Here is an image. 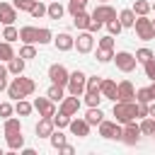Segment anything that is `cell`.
Returning <instances> with one entry per match:
<instances>
[{
  "mask_svg": "<svg viewBox=\"0 0 155 155\" xmlns=\"http://www.w3.org/2000/svg\"><path fill=\"white\" fill-rule=\"evenodd\" d=\"M7 90V78H0V92Z\"/></svg>",
  "mask_w": 155,
  "mask_h": 155,
  "instance_id": "816d5d0a",
  "label": "cell"
},
{
  "mask_svg": "<svg viewBox=\"0 0 155 155\" xmlns=\"http://www.w3.org/2000/svg\"><path fill=\"white\" fill-rule=\"evenodd\" d=\"M2 39H5V41H10V44L19 39V31L15 29V24H5V31H2Z\"/></svg>",
  "mask_w": 155,
  "mask_h": 155,
  "instance_id": "f1b7e54d",
  "label": "cell"
},
{
  "mask_svg": "<svg viewBox=\"0 0 155 155\" xmlns=\"http://www.w3.org/2000/svg\"><path fill=\"white\" fill-rule=\"evenodd\" d=\"M131 10H133L136 15H148V12H150V2H148V0H136Z\"/></svg>",
  "mask_w": 155,
  "mask_h": 155,
  "instance_id": "4dcf8cb0",
  "label": "cell"
},
{
  "mask_svg": "<svg viewBox=\"0 0 155 155\" xmlns=\"http://www.w3.org/2000/svg\"><path fill=\"white\" fill-rule=\"evenodd\" d=\"M82 2H87V0H82Z\"/></svg>",
  "mask_w": 155,
  "mask_h": 155,
  "instance_id": "91938a15",
  "label": "cell"
},
{
  "mask_svg": "<svg viewBox=\"0 0 155 155\" xmlns=\"http://www.w3.org/2000/svg\"><path fill=\"white\" fill-rule=\"evenodd\" d=\"M102 119H104V111H102L99 107H90V111L85 114V121H87L90 126H99Z\"/></svg>",
  "mask_w": 155,
  "mask_h": 155,
  "instance_id": "7402d4cb",
  "label": "cell"
},
{
  "mask_svg": "<svg viewBox=\"0 0 155 155\" xmlns=\"http://www.w3.org/2000/svg\"><path fill=\"white\" fill-rule=\"evenodd\" d=\"M119 140H124L126 145H136V143L140 140V126H136L133 121L124 124V128H121V138H119Z\"/></svg>",
  "mask_w": 155,
  "mask_h": 155,
  "instance_id": "9c48e42d",
  "label": "cell"
},
{
  "mask_svg": "<svg viewBox=\"0 0 155 155\" xmlns=\"http://www.w3.org/2000/svg\"><path fill=\"white\" fill-rule=\"evenodd\" d=\"M53 44H56V48L58 51H70V48H75V39L70 36V34H58L56 39H53Z\"/></svg>",
  "mask_w": 155,
  "mask_h": 155,
  "instance_id": "ffe728a7",
  "label": "cell"
},
{
  "mask_svg": "<svg viewBox=\"0 0 155 155\" xmlns=\"http://www.w3.org/2000/svg\"><path fill=\"white\" fill-rule=\"evenodd\" d=\"M99 27H102V22H99V19H92V17H90V24H87V31H90V34H94V31H99Z\"/></svg>",
  "mask_w": 155,
  "mask_h": 155,
  "instance_id": "7dc6e473",
  "label": "cell"
},
{
  "mask_svg": "<svg viewBox=\"0 0 155 155\" xmlns=\"http://www.w3.org/2000/svg\"><path fill=\"white\" fill-rule=\"evenodd\" d=\"M148 116H150V119H155V99H150V102H148Z\"/></svg>",
  "mask_w": 155,
  "mask_h": 155,
  "instance_id": "681fc988",
  "label": "cell"
},
{
  "mask_svg": "<svg viewBox=\"0 0 155 155\" xmlns=\"http://www.w3.org/2000/svg\"><path fill=\"white\" fill-rule=\"evenodd\" d=\"M140 133H145V136H153V133H155V119H150V116H148V119L140 124Z\"/></svg>",
  "mask_w": 155,
  "mask_h": 155,
  "instance_id": "d590c367",
  "label": "cell"
},
{
  "mask_svg": "<svg viewBox=\"0 0 155 155\" xmlns=\"http://www.w3.org/2000/svg\"><path fill=\"white\" fill-rule=\"evenodd\" d=\"M7 73L22 75V73H24V58H22V56H12V58L7 61Z\"/></svg>",
  "mask_w": 155,
  "mask_h": 155,
  "instance_id": "44dd1931",
  "label": "cell"
},
{
  "mask_svg": "<svg viewBox=\"0 0 155 155\" xmlns=\"http://www.w3.org/2000/svg\"><path fill=\"white\" fill-rule=\"evenodd\" d=\"M85 5H87V2H82V0H70V2H68V10H70V15H78V12L85 10Z\"/></svg>",
  "mask_w": 155,
  "mask_h": 155,
  "instance_id": "7bdbcfd3",
  "label": "cell"
},
{
  "mask_svg": "<svg viewBox=\"0 0 155 155\" xmlns=\"http://www.w3.org/2000/svg\"><path fill=\"white\" fill-rule=\"evenodd\" d=\"M12 56H15L12 44H10V41H0V61H10Z\"/></svg>",
  "mask_w": 155,
  "mask_h": 155,
  "instance_id": "f546056e",
  "label": "cell"
},
{
  "mask_svg": "<svg viewBox=\"0 0 155 155\" xmlns=\"http://www.w3.org/2000/svg\"><path fill=\"white\" fill-rule=\"evenodd\" d=\"M92 46H94V39H92V34H90L87 29H85L82 34H78V39H75V48H78V53H90Z\"/></svg>",
  "mask_w": 155,
  "mask_h": 155,
  "instance_id": "4fadbf2b",
  "label": "cell"
},
{
  "mask_svg": "<svg viewBox=\"0 0 155 155\" xmlns=\"http://www.w3.org/2000/svg\"><path fill=\"white\" fill-rule=\"evenodd\" d=\"M73 24L78 27V29H87V24H90V15L82 10V12H78V15H73Z\"/></svg>",
  "mask_w": 155,
  "mask_h": 155,
  "instance_id": "4316f807",
  "label": "cell"
},
{
  "mask_svg": "<svg viewBox=\"0 0 155 155\" xmlns=\"http://www.w3.org/2000/svg\"><path fill=\"white\" fill-rule=\"evenodd\" d=\"M51 119H53V126H58V128H65V126L70 124V116H68V114H63V111H58V116L53 114Z\"/></svg>",
  "mask_w": 155,
  "mask_h": 155,
  "instance_id": "d6a6232c",
  "label": "cell"
},
{
  "mask_svg": "<svg viewBox=\"0 0 155 155\" xmlns=\"http://www.w3.org/2000/svg\"><path fill=\"white\" fill-rule=\"evenodd\" d=\"M12 111H15V107H12L10 102H0V116H2V119H7Z\"/></svg>",
  "mask_w": 155,
  "mask_h": 155,
  "instance_id": "f6af8a7d",
  "label": "cell"
},
{
  "mask_svg": "<svg viewBox=\"0 0 155 155\" xmlns=\"http://www.w3.org/2000/svg\"><path fill=\"white\" fill-rule=\"evenodd\" d=\"M99 82H102L99 75H90V78L85 80V92H87V90H99Z\"/></svg>",
  "mask_w": 155,
  "mask_h": 155,
  "instance_id": "60d3db41",
  "label": "cell"
},
{
  "mask_svg": "<svg viewBox=\"0 0 155 155\" xmlns=\"http://www.w3.org/2000/svg\"><path fill=\"white\" fill-rule=\"evenodd\" d=\"M136 116H148V104L145 102H138L136 104Z\"/></svg>",
  "mask_w": 155,
  "mask_h": 155,
  "instance_id": "c3c4849f",
  "label": "cell"
},
{
  "mask_svg": "<svg viewBox=\"0 0 155 155\" xmlns=\"http://www.w3.org/2000/svg\"><path fill=\"white\" fill-rule=\"evenodd\" d=\"M0 78H7V68H5L2 63H0Z\"/></svg>",
  "mask_w": 155,
  "mask_h": 155,
  "instance_id": "f5cc1de1",
  "label": "cell"
},
{
  "mask_svg": "<svg viewBox=\"0 0 155 155\" xmlns=\"http://www.w3.org/2000/svg\"><path fill=\"white\" fill-rule=\"evenodd\" d=\"M78 109H80V99H78L75 94H70V97H63V99H61V111H63V114L73 116V114H78Z\"/></svg>",
  "mask_w": 155,
  "mask_h": 155,
  "instance_id": "2e32d148",
  "label": "cell"
},
{
  "mask_svg": "<svg viewBox=\"0 0 155 155\" xmlns=\"http://www.w3.org/2000/svg\"><path fill=\"white\" fill-rule=\"evenodd\" d=\"M63 12H65V10H63V5H61L58 0H53V2L46 7V15H48L51 19H61V17H63Z\"/></svg>",
  "mask_w": 155,
  "mask_h": 155,
  "instance_id": "cb8c5ba5",
  "label": "cell"
},
{
  "mask_svg": "<svg viewBox=\"0 0 155 155\" xmlns=\"http://www.w3.org/2000/svg\"><path fill=\"white\" fill-rule=\"evenodd\" d=\"M104 24H107V29H109V34H111V36H116V34L124 29V27H121V22H119V17L109 19V22H104Z\"/></svg>",
  "mask_w": 155,
  "mask_h": 155,
  "instance_id": "836d02e7",
  "label": "cell"
},
{
  "mask_svg": "<svg viewBox=\"0 0 155 155\" xmlns=\"http://www.w3.org/2000/svg\"><path fill=\"white\" fill-rule=\"evenodd\" d=\"M133 27H136L138 39H143V41L155 39V34H153V22H150L145 15H138V17H136V22H133Z\"/></svg>",
  "mask_w": 155,
  "mask_h": 155,
  "instance_id": "5b68a950",
  "label": "cell"
},
{
  "mask_svg": "<svg viewBox=\"0 0 155 155\" xmlns=\"http://www.w3.org/2000/svg\"><path fill=\"white\" fill-rule=\"evenodd\" d=\"M34 109H36L41 116H53V114H56L53 99H48V97H36V99H34Z\"/></svg>",
  "mask_w": 155,
  "mask_h": 155,
  "instance_id": "5bb4252c",
  "label": "cell"
},
{
  "mask_svg": "<svg viewBox=\"0 0 155 155\" xmlns=\"http://www.w3.org/2000/svg\"><path fill=\"white\" fill-rule=\"evenodd\" d=\"M99 92H102L104 99H116V82L109 80V78H102V82H99Z\"/></svg>",
  "mask_w": 155,
  "mask_h": 155,
  "instance_id": "d6986e66",
  "label": "cell"
},
{
  "mask_svg": "<svg viewBox=\"0 0 155 155\" xmlns=\"http://www.w3.org/2000/svg\"><path fill=\"white\" fill-rule=\"evenodd\" d=\"M114 116L119 124H128L136 119V104L133 102H116L114 104Z\"/></svg>",
  "mask_w": 155,
  "mask_h": 155,
  "instance_id": "277c9868",
  "label": "cell"
},
{
  "mask_svg": "<svg viewBox=\"0 0 155 155\" xmlns=\"http://www.w3.org/2000/svg\"><path fill=\"white\" fill-rule=\"evenodd\" d=\"M136 99V87L131 80H121L116 85V99L114 102H133Z\"/></svg>",
  "mask_w": 155,
  "mask_h": 155,
  "instance_id": "ba28073f",
  "label": "cell"
},
{
  "mask_svg": "<svg viewBox=\"0 0 155 155\" xmlns=\"http://www.w3.org/2000/svg\"><path fill=\"white\" fill-rule=\"evenodd\" d=\"M150 58H155V53H153L150 48H138V51H136V61H138V63H145V61H150Z\"/></svg>",
  "mask_w": 155,
  "mask_h": 155,
  "instance_id": "e575fe53",
  "label": "cell"
},
{
  "mask_svg": "<svg viewBox=\"0 0 155 155\" xmlns=\"http://www.w3.org/2000/svg\"><path fill=\"white\" fill-rule=\"evenodd\" d=\"M68 70H65V65H61V63H53L51 68H48V78H51V82L53 85H68Z\"/></svg>",
  "mask_w": 155,
  "mask_h": 155,
  "instance_id": "8fae6325",
  "label": "cell"
},
{
  "mask_svg": "<svg viewBox=\"0 0 155 155\" xmlns=\"http://www.w3.org/2000/svg\"><path fill=\"white\" fill-rule=\"evenodd\" d=\"M119 22H121V27H133V22H136V12H133L131 7L121 10V12H119Z\"/></svg>",
  "mask_w": 155,
  "mask_h": 155,
  "instance_id": "603a6c76",
  "label": "cell"
},
{
  "mask_svg": "<svg viewBox=\"0 0 155 155\" xmlns=\"http://www.w3.org/2000/svg\"><path fill=\"white\" fill-rule=\"evenodd\" d=\"M150 22H153V34H155V19H150Z\"/></svg>",
  "mask_w": 155,
  "mask_h": 155,
  "instance_id": "11a10c76",
  "label": "cell"
},
{
  "mask_svg": "<svg viewBox=\"0 0 155 155\" xmlns=\"http://www.w3.org/2000/svg\"><path fill=\"white\" fill-rule=\"evenodd\" d=\"M114 61H116V68L121 70V73H131V70H136V56L133 53H128V51H116L114 53Z\"/></svg>",
  "mask_w": 155,
  "mask_h": 155,
  "instance_id": "52a82bcc",
  "label": "cell"
},
{
  "mask_svg": "<svg viewBox=\"0 0 155 155\" xmlns=\"http://www.w3.org/2000/svg\"><path fill=\"white\" fill-rule=\"evenodd\" d=\"M5 140L12 150H19L24 145V136H22V124L17 119H5Z\"/></svg>",
  "mask_w": 155,
  "mask_h": 155,
  "instance_id": "3957f363",
  "label": "cell"
},
{
  "mask_svg": "<svg viewBox=\"0 0 155 155\" xmlns=\"http://www.w3.org/2000/svg\"><path fill=\"white\" fill-rule=\"evenodd\" d=\"M136 99H138V102H145V104H148V102L153 99V97H150V90H148V87H138V90H136Z\"/></svg>",
  "mask_w": 155,
  "mask_h": 155,
  "instance_id": "b9f144b4",
  "label": "cell"
},
{
  "mask_svg": "<svg viewBox=\"0 0 155 155\" xmlns=\"http://www.w3.org/2000/svg\"><path fill=\"white\" fill-rule=\"evenodd\" d=\"M19 56L27 61V58H36V46L34 44H24L22 48H19Z\"/></svg>",
  "mask_w": 155,
  "mask_h": 155,
  "instance_id": "1f68e13d",
  "label": "cell"
},
{
  "mask_svg": "<svg viewBox=\"0 0 155 155\" xmlns=\"http://www.w3.org/2000/svg\"><path fill=\"white\" fill-rule=\"evenodd\" d=\"M68 128H70V133L78 136V138H85V136L90 133V124H87L85 119H70Z\"/></svg>",
  "mask_w": 155,
  "mask_h": 155,
  "instance_id": "9a60e30c",
  "label": "cell"
},
{
  "mask_svg": "<svg viewBox=\"0 0 155 155\" xmlns=\"http://www.w3.org/2000/svg\"><path fill=\"white\" fill-rule=\"evenodd\" d=\"M148 90H150V97H153V99H155V80H153V85H150V87H148Z\"/></svg>",
  "mask_w": 155,
  "mask_h": 155,
  "instance_id": "db71d44e",
  "label": "cell"
},
{
  "mask_svg": "<svg viewBox=\"0 0 155 155\" xmlns=\"http://www.w3.org/2000/svg\"><path fill=\"white\" fill-rule=\"evenodd\" d=\"M29 15H31V17H44V15H46V5L36 0V2L31 5V10H29Z\"/></svg>",
  "mask_w": 155,
  "mask_h": 155,
  "instance_id": "74e56055",
  "label": "cell"
},
{
  "mask_svg": "<svg viewBox=\"0 0 155 155\" xmlns=\"http://www.w3.org/2000/svg\"><path fill=\"white\" fill-rule=\"evenodd\" d=\"M90 17H92V19H99V22L104 24V22H109V19H114V17H116V10H114L111 5H107V2H102V5H97V7H94V12H92Z\"/></svg>",
  "mask_w": 155,
  "mask_h": 155,
  "instance_id": "7c38bea8",
  "label": "cell"
},
{
  "mask_svg": "<svg viewBox=\"0 0 155 155\" xmlns=\"http://www.w3.org/2000/svg\"><path fill=\"white\" fill-rule=\"evenodd\" d=\"M15 19H17V7L7 5V2H0V22L2 24H15Z\"/></svg>",
  "mask_w": 155,
  "mask_h": 155,
  "instance_id": "e0dca14e",
  "label": "cell"
},
{
  "mask_svg": "<svg viewBox=\"0 0 155 155\" xmlns=\"http://www.w3.org/2000/svg\"><path fill=\"white\" fill-rule=\"evenodd\" d=\"M102 99H104V97H102L99 90H87V92H85V102H87L90 107H99Z\"/></svg>",
  "mask_w": 155,
  "mask_h": 155,
  "instance_id": "484cf974",
  "label": "cell"
},
{
  "mask_svg": "<svg viewBox=\"0 0 155 155\" xmlns=\"http://www.w3.org/2000/svg\"><path fill=\"white\" fill-rule=\"evenodd\" d=\"M36 90V82L31 80V78H22V75H17L10 85H7V94L12 97V99H22V97H29L31 92Z\"/></svg>",
  "mask_w": 155,
  "mask_h": 155,
  "instance_id": "7a4b0ae2",
  "label": "cell"
},
{
  "mask_svg": "<svg viewBox=\"0 0 155 155\" xmlns=\"http://www.w3.org/2000/svg\"><path fill=\"white\" fill-rule=\"evenodd\" d=\"M99 136L102 138H109V140H119L121 138V126H119V121H99Z\"/></svg>",
  "mask_w": 155,
  "mask_h": 155,
  "instance_id": "30bf717a",
  "label": "cell"
},
{
  "mask_svg": "<svg viewBox=\"0 0 155 155\" xmlns=\"http://www.w3.org/2000/svg\"><path fill=\"white\" fill-rule=\"evenodd\" d=\"M0 155H2V150H0Z\"/></svg>",
  "mask_w": 155,
  "mask_h": 155,
  "instance_id": "680465c9",
  "label": "cell"
},
{
  "mask_svg": "<svg viewBox=\"0 0 155 155\" xmlns=\"http://www.w3.org/2000/svg\"><path fill=\"white\" fill-rule=\"evenodd\" d=\"M97 48H109V51H114V36H111V34L102 36V39L97 41Z\"/></svg>",
  "mask_w": 155,
  "mask_h": 155,
  "instance_id": "f35d334b",
  "label": "cell"
},
{
  "mask_svg": "<svg viewBox=\"0 0 155 155\" xmlns=\"http://www.w3.org/2000/svg\"><path fill=\"white\" fill-rule=\"evenodd\" d=\"M114 58V51H109V48H97V61L99 63H109Z\"/></svg>",
  "mask_w": 155,
  "mask_h": 155,
  "instance_id": "ab89813d",
  "label": "cell"
},
{
  "mask_svg": "<svg viewBox=\"0 0 155 155\" xmlns=\"http://www.w3.org/2000/svg\"><path fill=\"white\" fill-rule=\"evenodd\" d=\"M143 68H145V78H150V80H155V58H150V61H145V63H143Z\"/></svg>",
  "mask_w": 155,
  "mask_h": 155,
  "instance_id": "ee69618b",
  "label": "cell"
},
{
  "mask_svg": "<svg viewBox=\"0 0 155 155\" xmlns=\"http://www.w3.org/2000/svg\"><path fill=\"white\" fill-rule=\"evenodd\" d=\"M102 2H109V0H102Z\"/></svg>",
  "mask_w": 155,
  "mask_h": 155,
  "instance_id": "6f0895ef",
  "label": "cell"
},
{
  "mask_svg": "<svg viewBox=\"0 0 155 155\" xmlns=\"http://www.w3.org/2000/svg\"><path fill=\"white\" fill-rule=\"evenodd\" d=\"M19 39H22L24 44H48V41L53 39V34H51V29L27 24V27L19 29Z\"/></svg>",
  "mask_w": 155,
  "mask_h": 155,
  "instance_id": "6da1fadb",
  "label": "cell"
},
{
  "mask_svg": "<svg viewBox=\"0 0 155 155\" xmlns=\"http://www.w3.org/2000/svg\"><path fill=\"white\" fill-rule=\"evenodd\" d=\"M31 109H34V104H29V102H27L24 97H22V99H17V104H15V111H17L19 116H27V114H29Z\"/></svg>",
  "mask_w": 155,
  "mask_h": 155,
  "instance_id": "83f0119b",
  "label": "cell"
},
{
  "mask_svg": "<svg viewBox=\"0 0 155 155\" xmlns=\"http://www.w3.org/2000/svg\"><path fill=\"white\" fill-rule=\"evenodd\" d=\"M58 150H61V153H65V155H73V153H75V150H73V145H68V143H65V145H61Z\"/></svg>",
  "mask_w": 155,
  "mask_h": 155,
  "instance_id": "f907efd6",
  "label": "cell"
},
{
  "mask_svg": "<svg viewBox=\"0 0 155 155\" xmlns=\"http://www.w3.org/2000/svg\"><path fill=\"white\" fill-rule=\"evenodd\" d=\"M46 97H48V99H53V102H61V99L65 97V92H63V85H53V82H51V87H48Z\"/></svg>",
  "mask_w": 155,
  "mask_h": 155,
  "instance_id": "d4e9b609",
  "label": "cell"
},
{
  "mask_svg": "<svg viewBox=\"0 0 155 155\" xmlns=\"http://www.w3.org/2000/svg\"><path fill=\"white\" fill-rule=\"evenodd\" d=\"M85 80H87V75H85L82 70H73V73L68 75V92L75 94V97H80V94L85 92Z\"/></svg>",
  "mask_w": 155,
  "mask_h": 155,
  "instance_id": "8992f818",
  "label": "cell"
},
{
  "mask_svg": "<svg viewBox=\"0 0 155 155\" xmlns=\"http://www.w3.org/2000/svg\"><path fill=\"white\" fill-rule=\"evenodd\" d=\"M48 138H51V145H53V148H61V145H65V136L61 133V128H58V131H53Z\"/></svg>",
  "mask_w": 155,
  "mask_h": 155,
  "instance_id": "8d00e7d4",
  "label": "cell"
},
{
  "mask_svg": "<svg viewBox=\"0 0 155 155\" xmlns=\"http://www.w3.org/2000/svg\"><path fill=\"white\" fill-rule=\"evenodd\" d=\"M34 2H36V0H15V7H17V10H27V12H29Z\"/></svg>",
  "mask_w": 155,
  "mask_h": 155,
  "instance_id": "bcb514c9",
  "label": "cell"
},
{
  "mask_svg": "<svg viewBox=\"0 0 155 155\" xmlns=\"http://www.w3.org/2000/svg\"><path fill=\"white\" fill-rule=\"evenodd\" d=\"M51 133H53V119L41 116V121L36 124V138H48Z\"/></svg>",
  "mask_w": 155,
  "mask_h": 155,
  "instance_id": "ac0fdd59",
  "label": "cell"
},
{
  "mask_svg": "<svg viewBox=\"0 0 155 155\" xmlns=\"http://www.w3.org/2000/svg\"><path fill=\"white\" fill-rule=\"evenodd\" d=\"M150 7H153V10H155V2H153V5H150Z\"/></svg>",
  "mask_w": 155,
  "mask_h": 155,
  "instance_id": "9f6ffc18",
  "label": "cell"
}]
</instances>
